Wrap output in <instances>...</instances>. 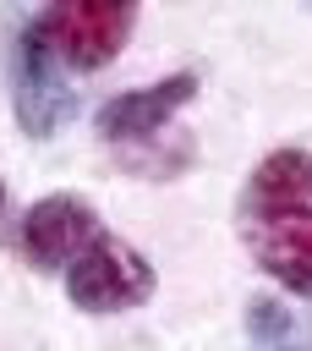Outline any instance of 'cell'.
I'll return each instance as SVG.
<instances>
[{
  "instance_id": "6da1fadb",
  "label": "cell",
  "mask_w": 312,
  "mask_h": 351,
  "mask_svg": "<svg viewBox=\"0 0 312 351\" xmlns=\"http://www.w3.org/2000/svg\"><path fill=\"white\" fill-rule=\"evenodd\" d=\"M235 230L268 280L312 302V154L307 148H274L252 165L235 197Z\"/></svg>"
},
{
  "instance_id": "7a4b0ae2",
  "label": "cell",
  "mask_w": 312,
  "mask_h": 351,
  "mask_svg": "<svg viewBox=\"0 0 312 351\" xmlns=\"http://www.w3.org/2000/svg\"><path fill=\"white\" fill-rule=\"evenodd\" d=\"M153 263L120 241L115 230H99L71 263H66V296L82 307V313H126V307H142L153 296Z\"/></svg>"
},
{
  "instance_id": "3957f363",
  "label": "cell",
  "mask_w": 312,
  "mask_h": 351,
  "mask_svg": "<svg viewBox=\"0 0 312 351\" xmlns=\"http://www.w3.org/2000/svg\"><path fill=\"white\" fill-rule=\"evenodd\" d=\"M44 44L55 49V60L77 66V71H99L109 66L131 27H137V5L126 0H66V5H49V11H33Z\"/></svg>"
},
{
  "instance_id": "277c9868",
  "label": "cell",
  "mask_w": 312,
  "mask_h": 351,
  "mask_svg": "<svg viewBox=\"0 0 312 351\" xmlns=\"http://www.w3.org/2000/svg\"><path fill=\"white\" fill-rule=\"evenodd\" d=\"M11 104H16V126L27 137H38V143L55 137L71 121V104H77L71 88H66V77H60V60L44 44V33H38L33 16L11 38Z\"/></svg>"
},
{
  "instance_id": "5b68a950",
  "label": "cell",
  "mask_w": 312,
  "mask_h": 351,
  "mask_svg": "<svg viewBox=\"0 0 312 351\" xmlns=\"http://www.w3.org/2000/svg\"><path fill=\"white\" fill-rule=\"evenodd\" d=\"M99 230H104V225H99V214H93L88 197H77V192H49V197L27 203V214L16 219L11 241H16V252L27 258V269H66Z\"/></svg>"
},
{
  "instance_id": "8992f818",
  "label": "cell",
  "mask_w": 312,
  "mask_h": 351,
  "mask_svg": "<svg viewBox=\"0 0 312 351\" xmlns=\"http://www.w3.org/2000/svg\"><path fill=\"white\" fill-rule=\"evenodd\" d=\"M192 93H197V71H175L148 88H126L99 110V137L109 148H148L175 121V110L192 104Z\"/></svg>"
},
{
  "instance_id": "52a82bcc",
  "label": "cell",
  "mask_w": 312,
  "mask_h": 351,
  "mask_svg": "<svg viewBox=\"0 0 312 351\" xmlns=\"http://www.w3.org/2000/svg\"><path fill=\"white\" fill-rule=\"evenodd\" d=\"M246 346L252 351H312V313L257 291L246 302Z\"/></svg>"
},
{
  "instance_id": "ba28073f",
  "label": "cell",
  "mask_w": 312,
  "mask_h": 351,
  "mask_svg": "<svg viewBox=\"0 0 312 351\" xmlns=\"http://www.w3.org/2000/svg\"><path fill=\"white\" fill-rule=\"evenodd\" d=\"M0 214H5V181H0Z\"/></svg>"
}]
</instances>
